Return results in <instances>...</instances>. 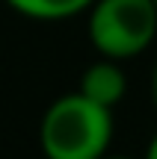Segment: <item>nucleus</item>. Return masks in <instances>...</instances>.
<instances>
[{
    "label": "nucleus",
    "instance_id": "4",
    "mask_svg": "<svg viewBox=\"0 0 157 159\" xmlns=\"http://www.w3.org/2000/svg\"><path fill=\"white\" fill-rule=\"evenodd\" d=\"M15 12L36 21H62V18L80 15L92 6V0H6Z\"/></svg>",
    "mask_w": 157,
    "mask_h": 159
},
{
    "label": "nucleus",
    "instance_id": "3",
    "mask_svg": "<svg viewBox=\"0 0 157 159\" xmlns=\"http://www.w3.org/2000/svg\"><path fill=\"white\" fill-rule=\"evenodd\" d=\"M77 91L83 97H89L92 103H98V106L113 109L125 97V91H128V77L119 68L116 59H98V62H92L83 71Z\"/></svg>",
    "mask_w": 157,
    "mask_h": 159
},
{
    "label": "nucleus",
    "instance_id": "1",
    "mask_svg": "<svg viewBox=\"0 0 157 159\" xmlns=\"http://www.w3.org/2000/svg\"><path fill=\"white\" fill-rule=\"evenodd\" d=\"M110 139L113 109L92 103L80 91L56 97L39 124V148L45 159H101Z\"/></svg>",
    "mask_w": 157,
    "mask_h": 159
},
{
    "label": "nucleus",
    "instance_id": "2",
    "mask_svg": "<svg viewBox=\"0 0 157 159\" xmlns=\"http://www.w3.org/2000/svg\"><path fill=\"white\" fill-rule=\"evenodd\" d=\"M86 30L104 59L140 56L157 35V6L154 0H92Z\"/></svg>",
    "mask_w": 157,
    "mask_h": 159
},
{
    "label": "nucleus",
    "instance_id": "5",
    "mask_svg": "<svg viewBox=\"0 0 157 159\" xmlns=\"http://www.w3.org/2000/svg\"><path fill=\"white\" fill-rule=\"evenodd\" d=\"M145 159H157V133H154V139L148 142V148H145Z\"/></svg>",
    "mask_w": 157,
    "mask_h": 159
},
{
    "label": "nucleus",
    "instance_id": "7",
    "mask_svg": "<svg viewBox=\"0 0 157 159\" xmlns=\"http://www.w3.org/2000/svg\"><path fill=\"white\" fill-rule=\"evenodd\" d=\"M101 159H130V156H107V153H104Z\"/></svg>",
    "mask_w": 157,
    "mask_h": 159
},
{
    "label": "nucleus",
    "instance_id": "8",
    "mask_svg": "<svg viewBox=\"0 0 157 159\" xmlns=\"http://www.w3.org/2000/svg\"><path fill=\"white\" fill-rule=\"evenodd\" d=\"M154 6H157V0H154Z\"/></svg>",
    "mask_w": 157,
    "mask_h": 159
},
{
    "label": "nucleus",
    "instance_id": "6",
    "mask_svg": "<svg viewBox=\"0 0 157 159\" xmlns=\"http://www.w3.org/2000/svg\"><path fill=\"white\" fill-rule=\"evenodd\" d=\"M154 103H157V68H154Z\"/></svg>",
    "mask_w": 157,
    "mask_h": 159
}]
</instances>
